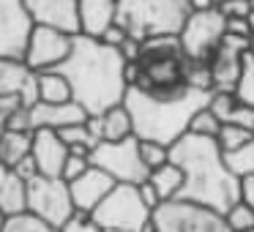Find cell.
<instances>
[{"label":"cell","instance_id":"obj_9","mask_svg":"<svg viewBox=\"0 0 254 232\" xmlns=\"http://www.w3.org/2000/svg\"><path fill=\"white\" fill-rule=\"evenodd\" d=\"M28 213L39 216L50 227L61 230L77 213L68 180H63V177H47V175H39L33 180H28Z\"/></svg>","mask_w":254,"mask_h":232},{"label":"cell","instance_id":"obj_43","mask_svg":"<svg viewBox=\"0 0 254 232\" xmlns=\"http://www.w3.org/2000/svg\"><path fill=\"white\" fill-rule=\"evenodd\" d=\"M219 3L216 0H189V8L191 11H205V8H216Z\"/></svg>","mask_w":254,"mask_h":232},{"label":"cell","instance_id":"obj_41","mask_svg":"<svg viewBox=\"0 0 254 232\" xmlns=\"http://www.w3.org/2000/svg\"><path fill=\"white\" fill-rule=\"evenodd\" d=\"M128 39V33H126V30H123L121 28V25H112V28L110 30H107V33L104 36H101V41H104V44H110V47H121L123 44V41H126Z\"/></svg>","mask_w":254,"mask_h":232},{"label":"cell","instance_id":"obj_42","mask_svg":"<svg viewBox=\"0 0 254 232\" xmlns=\"http://www.w3.org/2000/svg\"><path fill=\"white\" fill-rule=\"evenodd\" d=\"M241 199L254 210V175L252 177H243V180H241Z\"/></svg>","mask_w":254,"mask_h":232},{"label":"cell","instance_id":"obj_48","mask_svg":"<svg viewBox=\"0 0 254 232\" xmlns=\"http://www.w3.org/2000/svg\"><path fill=\"white\" fill-rule=\"evenodd\" d=\"M252 52H254V36H252Z\"/></svg>","mask_w":254,"mask_h":232},{"label":"cell","instance_id":"obj_19","mask_svg":"<svg viewBox=\"0 0 254 232\" xmlns=\"http://www.w3.org/2000/svg\"><path fill=\"white\" fill-rule=\"evenodd\" d=\"M33 150V131H11L6 128L0 137V164L6 170H14L25 156Z\"/></svg>","mask_w":254,"mask_h":232},{"label":"cell","instance_id":"obj_5","mask_svg":"<svg viewBox=\"0 0 254 232\" xmlns=\"http://www.w3.org/2000/svg\"><path fill=\"white\" fill-rule=\"evenodd\" d=\"M189 14L186 0H121L118 25L131 39L148 41L156 36H181Z\"/></svg>","mask_w":254,"mask_h":232},{"label":"cell","instance_id":"obj_33","mask_svg":"<svg viewBox=\"0 0 254 232\" xmlns=\"http://www.w3.org/2000/svg\"><path fill=\"white\" fill-rule=\"evenodd\" d=\"M58 232H104V227H101L90 213H79L77 210V213H74Z\"/></svg>","mask_w":254,"mask_h":232},{"label":"cell","instance_id":"obj_3","mask_svg":"<svg viewBox=\"0 0 254 232\" xmlns=\"http://www.w3.org/2000/svg\"><path fill=\"white\" fill-rule=\"evenodd\" d=\"M213 90H202V88H189L183 96L178 99H150V96L139 93L137 88H128L126 101L134 120V137L137 139H153L161 145H175L183 134L191 126V117L199 110L210 104Z\"/></svg>","mask_w":254,"mask_h":232},{"label":"cell","instance_id":"obj_28","mask_svg":"<svg viewBox=\"0 0 254 232\" xmlns=\"http://www.w3.org/2000/svg\"><path fill=\"white\" fill-rule=\"evenodd\" d=\"M139 153H142L145 167L153 172V170H159V167L170 164L172 148L170 145H161V142H153V139H139Z\"/></svg>","mask_w":254,"mask_h":232},{"label":"cell","instance_id":"obj_45","mask_svg":"<svg viewBox=\"0 0 254 232\" xmlns=\"http://www.w3.org/2000/svg\"><path fill=\"white\" fill-rule=\"evenodd\" d=\"M249 25H252V33H254V8H252V14H249Z\"/></svg>","mask_w":254,"mask_h":232},{"label":"cell","instance_id":"obj_34","mask_svg":"<svg viewBox=\"0 0 254 232\" xmlns=\"http://www.w3.org/2000/svg\"><path fill=\"white\" fill-rule=\"evenodd\" d=\"M90 170V156H77V153H68L66 159V167H63V180H77L79 175H85V172Z\"/></svg>","mask_w":254,"mask_h":232},{"label":"cell","instance_id":"obj_14","mask_svg":"<svg viewBox=\"0 0 254 232\" xmlns=\"http://www.w3.org/2000/svg\"><path fill=\"white\" fill-rule=\"evenodd\" d=\"M36 25H52L79 36V0H25Z\"/></svg>","mask_w":254,"mask_h":232},{"label":"cell","instance_id":"obj_13","mask_svg":"<svg viewBox=\"0 0 254 232\" xmlns=\"http://www.w3.org/2000/svg\"><path fill=\"white\" fill-rule=\"evenodd\" d=\"M33 159L39 164V172L47 177H61L68 159V145L61 139L55 128H36L33 131Z\"/></svg>","mask_w":254,"mask_h":232},{"label":"cell","instance_id":"obj_44","mask_svg":"<svg viewBox=\"0 0 254 232\" xmlns=\"http://www.w3.org/2000/svg\"><path fill=\"white\" fill-rule=\"evenodd\" d=\"M3 175H6V167L0 164V180H3ZM3 221H6V216H3V210H0V230H3Z\"/></svg>","mask_w":254,"mask_h":232},{"label":"cell","instance_id":"obj_24","mask_svg":"<svg viewBox=\"0 0 254 232\" xmlns=\"http://www.w3.org/2000/svg\"><path fill=\"white\" fill-rule=\"evenodd\" d=\"M58 134H61V139L68 145V150L77 153V156H90V150L99 145V139L93 137L88 120H85V123H74V126H66V128H61Z\"/></svg>","mask_w":254,"mask_h":232},{"label":"cell","instance_id":"obj_40","mask_svg":"<svg viewBox=\"0 0 254 232\" xmlns=\"http://www.w3.org/2000/svg\"><path fill=\"white\" fill-rule=\"evenodd\" d=\"M139 194H142V199H145V205H148L150 210H156L161 205V197H159V191L153 188V183L150 180H145V183H139Z\"/></svg>","mask_w":254,"mask_h":232},{"label":"cell","instance_id":"obj_30","mask_svg":"<svg viewBox=\"0 0 254 232\" xmlns=\"http://www.w3.org/2000/svg\"><path fill=\"white\" fill-rule=\"evenodd\" d=\"M221 126L224 123L219 120V117L210 112V107H205V110H199L197 115L191 117V126H189V131L191 134H199V137H219V131H221Z\"/></svg>","mask_w":254,"mask_h":232},{"label":"cell","instance_id":"obj_7","mask_svg":"<svg viewBox=\"0 0 254 232\" xmlns=\"http://www.w3.org/2000/svg\"><path fill=\"white\" fill-rule=\"evenodd\" d=\"M153 232H232L224 213L189 199H170L153 210Z\"/></svg>","mask_w":254,"mask_h":232},{"label":"cell","instance_id":"obj_49","mask_svg":"<svg viewBox=\"0 0 254 232\" xmlns=\"http://www.w3.org/2000/svg\"><path fill=\"white\" fill-rule=\"evenodd\" d=\"M243 232H254V227H252V230H243Z\"/></svg>","mask_w":254,"mask_h":232},{"label":"cell","instance_id":"obj_37","mask_svg":"<svg viewBox=\"0 0 254 232\" xmlns=\"http://www.w3.org/2000/svg\"><path fill=\"white\" fill-rule=\"evenodd\" d=\"M230 123H238V126L249 128L254 134V107H246V104H238V110L232 112Z\"/></svg>","mask_w":254,"mask_h":232},{"label":"cell","instance_id":"obj_25","mask_svg":"<svg viewBox=\"0 0 254 232\" xmlns=\"http://www.w3.org/2000/svg\"><path fill=\"white\" fill-rule=\"evenodd\" d=\"M224 161H227V167L241 177V180L243 177H252L254 175V137L249 139L246 145H241V148L224 153Z\"/></svg>","mask_w":254,"mask_h":232},{"label":"cell","instance_id":"obj_36","mask_svg":"<svg viewBox=\"0 0 254 232\" xmlns=\"http://www.w3.org/2000/svg\"><path fill=\"white\" fill-rule=\"evenodd\" d=\"M219 11L224 14L227 19H241L252 14V0H224L219 3Z\"/></svg>","mask_w":254,"mask_h":232},{"label":"cell","instance_id":"obj_22","mask_svg":"<svg viewBox=\"0 0 254 232\" xmlns=\"http://www.w3.org/2000/svg\"><path fill=\"white\" fill-rule=\"evenodd\" d=\"M101 134L110 142L134 137V120H131V112H128L126 104H118L112 110L101 112Z\"/></svg>","mask_w":254,"mask_h":232},{"label":"cell","instance_id":"obj_2","mask_svg":"<svg viewBox=\"0 0 254 232\" xmlns=\"http://www.w3.org/2000/svg\"><path fill=\"white\" fill-rule=\"evenodd\" d=\"M172 164H178L186 175L183 191L178 199L213 208L227 213L241 199V177L227 167L224 150L213 137H199L186 131L172 145Z\"/></svg>","mask_w":254,"mask_h":232},{"label":"cell","instance_id":"obj_4","mask_svg":"<svg viewBox=\"0 0 254 232\" xmlns=\"http://www.w3.org/2000/svg\"><path fill=\"white\" fill-rule=\"evenodd\" d=\"M191 60L183 52L181 36H156L142 41L139 58L128 63V88L150 99H178L183 96L191 82Z\"/></svg>","mask_w":254,"mask_h":232},{"label":"cell","instance_id":"obj_21","mask_svg":"<svg viewBox=\"0 0 254 232\" xmlns=\"http://www.w3.org/2000/svg\"><path fill=\"white\" fill-rule=\"evenodd\" d=\"M148 180L153 183V188L159 191L161 202H170V199H178V197H181L183 183H186V175H183L181 167L170 161V164H164V167H159V170L150 172Z\"/></svg>","mask_w":254,"mask_h":232},{"label":"cell","instance_id":"obj_32","mask_svg":"<svg viewBox=\"0 0 254 232\" xmlns=\"http://www.w3.org/2000/svg\"><path fill=\"white\" fill-rule=\"evenodd\" d=\"M224 219H227V224H230L232 232H243V230H252L254 227V210L249 208L243 199H238V202L224 213Z\"/></svg>","mask_w":254,"mask_h":232},{"label":"cell","instance_id":"obj_51","mask_svg":"<svg viewBox=\"0 0 254 232\" xmlns=\"http://www.w3.org/2000/svg\"><path fill=\"white\" fill-rule=\"evenodd\" d=\"M252 8H254V0H252Z\"/></svg>","mask_w":254,"mask_h":232},{"label":"cell","instance_id":"obj_50","mask_svg":"<svg viewBox=\"0 0 254 232\" xmlns=\"http://www.w3.org/2000/svg\"><path fill=\"white\" fill-rule=\"evenodd\" d=\"M216 3H224V0H216Z\"/></svg>","mask_w":254,"mask_h":232},{"label":"cell","instance_id":"obj_31","mask_svg":"<svg viewBox=\"0 0 254 232\" xmlns=\"http://www.w3.org/2000/svg\"><path fill=\"white\" fill-rule=\"evenodd\" d=\"M238 104H241V101L235 99V93H227V90H213L208 107H210V112H213L221 123H230V117H232V112L238 110Z\"/></svg>","mask_w":254,"mask_h":232},{"label":"cell","instance_id":"obj_12","mask_svg":"<svg viewBox=\"0 0 254 232\" xmlns=\"http://www.w3.org/2000/svg\"><path fill=\"white\" fill-rule=\"evenodd\" d=\"M74 50V33H66L52 25H36L30 36L25 63L30 71H52L66 63V58Z\"/></svg>","mask_w":254,"mask_h":232},{"label":"cell","instance_id":"obj_15","mask_svg":"<svg viewBox=\"0 0 254 232\" xmlns=\"http://www.w3.org/2000/svg\"><path fill=\"white\" fill-rule=\"evenodd\" d=\"M68 186H71V197H74V205H77L79 213H93L104 202L107 194L115 188V180L104 170L90 164V170L85 175H79L77 180H71Z\"/></svg>","mask_w":254,"mask_h":232},{"label":"cell","instance_id":"obj_18","mask_svg":"<svg viewBox=\"0 0 254 232\" xmlns=\"http://www.w3.org/2000/svg\"><path fill=\"white\" fill-rule=\"evenodd\" d=\"M0 210L6 219L28 213V180H22L11 170H6V175L0 180Z\"/></svg>","mask_w":254,"mask_h":232},{"label":"cell","instance_id":"obj_20","mask_svg":"<svg viewBox=\"0 0 254 232\" xmlns=\"http://www.w3.org/2000/svg\"><path fill=\"white\" fill-rule=\"evenodd\" d=\"M39 74V96L47 104H63V101H74L71 82L66 79V74L52 68V71H36Z\"/></svg>","mask_w":254,"mask_h":232},{"label":"cell","instance_id":"obj_29","mask_svg":"<svg viewBox=\"0 0 254 232\" xmlns=\"http://www.w3.org/2000/svg\"><path fill=\"white\" fill-rule=\"evenodd\" d=\"M252 137H254V134L249 131V128L238 126V123H224V126H221V131H219V137H216V142L221 145V150H224V153H230V150L246 145Z\"/></svg>","mask_w":254,"mask_h":232},{"label":"cell","instance_id":"obj_6","mask_svg":"<svg viewBox=\"0 0 254 232\" xmlns=\"http://www.w3.org/2000/svg\"><path fill=\"white\" fill-rule=\"evenodd\" d=\"M90 216L104 230L153 232V210L145 205L139 186H134V183H115V188Z\"/></svg>","mask_w":254,"mask_h":232},{"label":"cell","instance_id":"obj_23","mask_svg":"<svg viewBox=\"0 0 254 232\" xmlns=\"http://www.w3.org/2000/svg\"><path fill=\"white\" fill-rule=\"evenodd\" d=\"M30 77V68L25 60H8L0 58V96H14L22 93L25 79Z\"/></svg>","mask_w":254,"mask_h":232},{"label":"cell","instance_id":"obj_27","mask_svg":"<svg viewBox=\"0 0 254 232\" xmlns=\"http://www.w3.org/2000/svg\"><path fill=\"white\" fill-rule=\"evenodd\" d=\"M0 232H58V230L33 213H19V216H8L3 221V230Z\"/></svg>","mask_w":254,"mask_h":232},{"label":"cell","instance_id":"obj_1","mask_svg":"<svg viewBox=\"0 0 254 232\" xmlns=\"http://www.w3.org/2000/svg\"><path fill=\"white\" fill-rule=\"evenodd\" d=\"M58 71L71 82L74 101L88 115H101L123 104L128 93V60L118 47L104 44L93 36H74V50Z\"/></svg>","mask_w":254,"mask_h":232},{"label":"cell","instance_id":"obj_39","mask_svg":"<svg viewBox=\"0 0 254 232\" xmlns=\"http://www.w3.org/2000/svg\"><path fill=\"white\" fill-rule=\"evenodd\" d=\"M227 33L232 36H246L252 39V25H249V17H241V19H227Z\"/></svg>","mask_w":254,"mask_h":232},{"label":"cell","instance_id":"obj_11","mask_svg":"<svg viewBox=\"0 0 254 232\" xmlns=\"http://www.w3.org/2000/svg\"><path fill=\"white\" fill-rule=\"evenodd\" d=\"M36 19L25 0H0V58L25 60Z\"/></svg>","mask_w":254,"mask_h":232},{"label":"cell","instance_id":"obj_38","mask_svg":"<svg viewBox=\"0 0 254 232\" xmlns=\"http://www.w3.org/2000/svg\"><path fill=\"white\" fill-rule=\"evenodd\" d=\"M11 172H17V175L22 177V180H33V177H39V175H41V172H39V164H36V159H33V153L25 156V159L19 161V164L14 167Z\"/></svg>","mask_w":254,"mask_h":232},{"label":"cell","instance_id":"obj_10","mask_svg":"<svg viewBox=\"0 0 254 232\" xmlns=\"http://www.w3.org/2000/svg\"><path fill=\"white\" fill-rule=\"evenodd\" d=\"M224 36H227V17L216 6L189 14L186 25L181 30V44L191 63H210V58L221 47Z\"/></svg>","mask_w":254,"mask_h":232},{"label":"cell","instance_id":"obj_35","mask_svg":"<svg viewBox=\"0 0 254 232\" xmlns=\"http://www.w3.org/2000/svg\"><path fill=\"white\" fill-rule=\"evenodd\" d=\"M6 128L11 131H36L33 128V115H30V107H19L17 112H11L6 120Z\"/></svg>","mask_w":254,"mask_h":232},{"label":"cell","instance_id":"obj_8","mask_svg":"<svg viewBox=\"0 0 254 232\" xmlns=\"http://www.w3.org/2000/svg\"><path fill=\"white\" fill-rule=\"evenodd\" d=\"M90 164L104 170L115 183H145L150 177V170L145 167L142 153H139V139L128 137V139H118V142H99L90 150Z\"/></svg>","mask_w":254,"mask_h":232},{"label":"cell","instance_id":"obj_26","mask_svg":"<svg viewBox=\"0 0 254 232\" xmlns=\"http://www.w3.org/2000/svg\"><path fill=\"white\" fill-rule=\"evenodd\" d=\"M235 99L246 107H254V52L252 50L243 55V68L235 85Z\"/></svg>","mask_w":254,"mask_h":232},{"label":"cell","instance_id":"obj_46","mask_svg":"<svg viewBox=\"0 0 254 232\" xmlns=\"http://www.w3.org/2000/svg\"><path fill=\"white\" fill-rule=\"evenodd\" d=\"M104 232H128V230H104Z\"/></svg>","mask_w":254,"mask_h":232},{"label":"cell","instance_id":"obj_17","mask_svg":"<svg viewBox=\"0 0 254 232\" xmlns=\"http://www.w3.org/2000/svg\"><path fill=\"white\" fill-rule=\"evenodd\" d=\"M121 0H79V33L101 39L118 22Z\"/></svg>","mask_w":254,"mask_h":232},{"label":"cell","instance_id":"obj_16","mask_svg":"<svg viewBox=\"0 0 254 232\" xmlns=\"http://www.w3.org/2000/svg\"><path fill=\"white\" fill-rule=\"evenodd\" d=\"M33 115V128H61L74 126V123H85L88 120V112L79 101H63V104H47V101H39V104L30 110Z\"/></svg>","mask_w":254,"mask_h":232},{"label":"cell","instance_id":"obj_47","mask_svg":"<svg viewBox=\"0 0 254 232\" xmlns=\"http://www.w3.org/2000/svg\"><path fill=\"white\" fill-rule=\"evenodd\" d=\"M3 131H6V128H3V126H0V137H3Z\"/></svg>","mask_w":254,"mask_h":232},{"label":"cell","instance_id":"obj_52","mask_svg":"<svg viewBox=\"0 0 254 232\" xmlns=\"http://www.w3.org/2000/svg\"><path fill=\"white\" fill-rule=\"evenodd\" d=\"M186 3H189V0H186Z\"/></svg>","mask_w":254,"mask_h":232}]
</instances>
